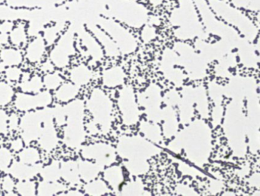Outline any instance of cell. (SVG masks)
Masks as SVG:
<instances>
[{
	"label": "cell",
	"instance_id": "cb8c5ba5",
	"mask_svg": "<svg viewBox=\"0 0 260 196\" xmlns=\"http://www.w3.org/2000/svg\"><path fill=\"white\" fill-rule=\"evenodd\" d=\"M22 74V70L17 67H9V68L6 69L5 70L7 80L9 82H13V83L19 81L21 79Z\"/></svg>",
	"mask_w": 260,
	"mask_h": 196
},
{
	"label": "cell",
	"instance_id": "484cf974",
	"mask_svg": "<svg viewBox=\"0 0 260 196\" xmlns=\"http://www.w3.org/2000/svg\"><path fill=\"white\" fill-rule=\"evenodd\" d=\"M8 115L5 111L0 109V134H7L8 133Z\"/></svg>",
	"mask_w": 260,
	"mask_h": 196
},
{
	"label": "cell",
	"instance_id": "30bf717a",
	"mask_svg": "<svg viewBox=\"0 0 260 196\" xmlns=\"http://www.w3.org/2000/svg\"><path fill=\"white\" fill-rule=\"evenodd\" d=\"M69 77L72 83L77 86H83L90 80L91 72L86 66L79 65L70 70Z\"/></svg>",
	"mask_w": 260,
	"mask_h": 196
},
{
	"label": "cell",
	"instance_id": "e0dca14e",
	"mask_svg": "<svg viewBox=\"0 0 260 196\" xmlns=\"http://www.w3.org/2000/svg\"><path fill=\"white\" fill-rule=\"evenodd\" d=\"M10 41L12 44L16 47H20L23 45L27 40L26 30H25V25L22 24H19L18 26L13 28L11 32L10 33Z\"/></svg>",
	"mask_w": 260,
	"mask_h": 196
},
{
	"label": "cell",
	"instance_id": "d6986e66",
	"mask_svg": "<svg viewBox=\"0 0 260 196\" xmlns=\"http://www.w3.org/2000/svg\"><path fill=\"white\" fill-rule=\"evenodd\" d=\"M17 194L22 196H34L37 194V185L31 180L20 181L16 185Z\"/></svg>",
	"mask_w": 260,
	"mask_h": 196
},
{
	"label": "cell",
	"instance_id": "ffe728a7",
	"mask_svg": "<svg viewBox=\"0 0 260 196\" xmlns=\"http://www.w3.org/2000/svg\"><path fill=\"white\" fill-rule=\"evenodd\" d=\"M43 84L47 90H56L64 82L62 76L58 73H47L42 79Z\"/></svg>",
	"mask_w": 260,
	"mask_h": 196
},
{
	"label": "cell",
	"instance_id": "e575fe53",
	"mask_svg": "<svg viewBox=\"0 0 260 196\" xmlns=\"http://www.w3.org/2000/svg\"><path fill=\"white\" fill-rule=\"evenodd\" d=\"M30 78H31L30 73L28 72H25V73H22V76H21V80L22 82L27 81L29 80Z\"/></svg>",
	"mask_w": 260,
	"mask_h": 196
},
{
	"label": "cell",
	"instance_id": "6da1fadb",
	"mask_svg": "<svg viewBox=\"0 0 260 196\" xmlns=\"http://www.w3.org/2000/svg\"><path fill=\"white\" fill-rule=\"evenodd\" d=\"M67 117L64 128L63 142L70 149H77L84 141V103L83 100H76L69 102L64 106Z\"/></svg>",
	"mask_w": 260,
	"mask_h": 196
},
{
	"label": "cell",
	"instance_id": "74e56055",
	"mask_svg": "<svg viewBox=\"0 0 260 196\" xmlns=\"http://www.w3.org/2000/svg\"><path fill=\"white\" fill-rule=\"evenodd\" d=\"M4 2V0H0V4H1V3H3Z\"/></svg>",
	"mask_w": 260,
	"mask_h": 196
},
{
	"label": "cell",
	"instance_id": "3957f363",
	"mask_svg": "<svg viewBox=\"0 0 260 196\" xmlns=\"http://www.w3.org/2000/svg\"><path fill=\"white\" fill-rule=\"evenodd\" d=\"M75 54L74 39L71 30L66 31L50 53V61L55 67L65 68L70 64V58Z\"/></svg>",
	"mask_w": 260,
	"mask_h": 196
},
{
	"label": "cell",
	"instance_id": "f1b7e54d",
	"mask_svg": "<svg viewBox=\"0 0 260 196\" xmlns=\"http://www.w3.org/2000/svg\"><path fill=\"white\" fill-rule=\"evenodd\" d=\"M14 28V24L10 20H5L0 24V33L10 34Z\"/></svg>",
	"mask_w": 260,
	"mask_h": 196
},
{
	"label": "cell",
	"instance_id": "7c38bea8",
	"mask_svg": "<svg viewBox=\"0 0 260 196\" xmlns=\"http://www.w3.org/2000/svg\"><path fill=\"white\" fill-rule=\"evenodd\" d=\"M67 191V186L58 182L42 181L38 184L37 194L39 196H51Z\"/></svg>",
	"mask_w": 260,
	"mask_h": 196
},
{
	"label": "cell",
	"instance_id": "8992f818",
	"mask_svg": "<svg viewBox=\"0 0 260 196\" xmlns=\"http://www.w3.org/2000/svg\"><path fill=\"white\" fill-rule=\"evenodd\" d=\"M42 164H26L21 161H14L10 165L8 172L10 176L19 181L31 180L38 176L42 168Z\"/></svg>",
	"mask_w": 260,
	"mask_h": 196
},
{
	"label": "cell",
	"instance_id": "f546056e",
	"mask_svg": "<svg viewBox=\"0 0 260 196\" xmlns=\"http://www.w3.org/2000/svg\"><path fill=\"white\" fill-rule=\"evenodd\" d=\"M24 143H24V140H22V137H17L10 143L12 151H14V152H19L23 149Z\"/></svg>",
	"mask_w": 260,
	"mask_h": 196
},
{
	"label": "cell",
	"instance_id": "277c9868",
	"mask_svg": "<svg viewBox=\"0 0 260 196\" xmlns=\"http://www.w3.org/2000/svg\"><path fill=\"white\" fill-rule=\"evenodd\" d=\"M53 102V96L49 91H43L34 95L26 92H18L14 106L20 112H30L41 108L48 107Z\"/></svg>",
	"mask_w": 260,
	"mask_h": 196
},
{
	"label": "cell",
	"instance_id": "ac0fdd59",
	"mask_svg": "<svg viewBox=\"0 0 260 196\" xmlns=\"http://www.w3.org/2000/svg\"><path fill=\"white\" fill-rule=\"evenodd\" d=\"M14 95V89L11 85L6 82H0V107L10 104Z\"/></svg>",
	"mask_w": 260,
	"mask_h": 196
},
{
	"label": "cell",
	"instance_id": "4fadbf2b",
	"mask_svg": "<svg viewBox=\"0 0 260 196\" xmlns=\"http://www.w3.org/2000/svg\"><path fill=\"white\" fill-rule=\"evenodd\" d=\"M43 180L47 182H58L61 179V163L53 161L48 165L43 167L40 171Z\"/></svg>",
	"mask_w": 260,
	"mask_h": 196
},
{
	"label": "cell",
	"instance_id": "1f68e13d",
	"mask_svg": "<svg viewBox=\"0 0 260 196\" xmlns=\"http://www.w3.org/2000/svg\"><path fill=\"white\" fill-rule=\"evenodd\" d=\"M41 69L44 73H52L55 70V65L52 64L51 61H47L42 64Z\"/></svg>",
	"mask_w": 260,
	"mask_h": 196
},
{
	"label": "cell",
	"instance_id": "603a6c76",
	"mask_svg": "<svg viewBox=\"0 0 260 196\" xmlns=\"http://www.w3.org/2000/svg\"><path fill=\"white\" fill-rule=\"evenodd\" d=\"M53 115L55 123L58 126H64L67 122V117H66L65 112H64V106L58 105L53 108Z\"/></svg>",
	"mask_w": 260,
	"mask_h": 196
},
{
	"label": "cell",
	"instance_id": "8fae6325",
	"mask_svg": "<svg viewBox=\"0 0 260 196\" xmlns=\"http://www.w3.org/2000/svg\"><path fill=\"white\" fill-rule=\"evenodd\" d=\"M0 60L6 67H17L23 61V56L20 51L9 47L0 52Z\"/></svg>",
	"mask_w": 260,
	"mask_h": 196
},
{
	"label": "cell",
	"instance_id": "9c48e42d",
	"mask_svg": "<svg viewBox=\"0 0 260 196\" xmlns=\"http://www.w3.org/2000/svg\"><path fill=\"white\" fill-rule=\"evenodd\" d=\"M80 92L78 86L71 83H65L61 84L57 89L55 97L57 100L61 103H67L74 100Z\"/></svg>",
	"mask_w": 260,
	"mask_h": 196
},
{
	"label": "cell",
	"instance_id": "9a60e30c",
	"mask_svg": "<svg viewBox=\"0 0 260 196\" xmlns=\"http://www.w3.org/2000/svg\"><path fill=\"white\" fill-rule=\"evenodd\" d=\"M19 161L26 164H36L39 162L41 160V154L37 148L33 146L23 148L22 151H19Z\"/></svg>",
	"mask_w": 260,
	"mask_h": 196
},
{
	"label": "cell",
	"instance_id": "d6a6232c",
	"mask_svg": "<svg viewBox=\"0 0 260 196\" xmlns=\"http://www.w3.org/2000/svg\"><path fill=\"white\" fill-rule=\"evenodd\" d=\"M58 195H83V193L81 191H78V190L72 189L69 190V191H65L64 192L60 193Z\"/></svg>",
	"mask_w": 260,
	"mask_h": 196
},
{
	"label": "cell",
	"instance_id": "4316f807",
	"mask_svg": "<svg viewBox=\"0 0 260 196\" xmlns=\"http://www.w3.org/2000/svg\"><path fill=\"white\" fill-rule=\"evenodd\" d=\"M1 185H2L3 189L7 193L12 192L16 187L14 180L10 176H6L3 178L2 181H1Z\"/></svg>",
	"mask_w": 260,
	"mask_h": 196
},
{
	"label": "cell",
	"instance_id": "5b68a950",
	"mask_svg": "<svg viewBox=\"0 0 260 196\" xmlns=\"http://www.w3.org/2000/svg\"><path fill=\"white\" fill-rule=\"evenodd\" d=\"M38 144L46 152L56 149L59 142L54 120L53 108H44V125L38 139Z\"/></svg>",
	"mask_w": 260,
	"mask_h": 196
},
{
	"label": "cell",
	"instance_id": "44dd1931",
	"mask_svg": "<svg viewBox=\"0 0 260 196\" xmlns=\"http://www.w3.org/2000/svg\"><path fill=\"white\" fill-rule=\"evenodd\" d=\"M65 24L61 22L54 26L48 27L44 31V40L46 44L52 45L56 41L60 32L64 29Z\"/></svg>",
	"mask_w": 260,
	"mask_h": 196
},
{
	"label": "cell",
	"instance_id": "83f0119b",
	"mask_svg": "<svg viewBox=\"0 0 260 196\" xmlns=\"http://www.w3.org/2000/svg\"><path fill=\"white\" fill-rule=\"evenodd\" d=\"M19 115L16 113H12L8 118V128L10 131H16L19 128Z\"/></svg>",
	"mask_w": 260,
	"mask_h": 196
},
{
	"label": "cell",
	"instance_id": "d590c367",
	"mask_svg": "<svg viewBox=\"0 0 260 196\" xmlns=\"http://www.w3.org/2000/svg\"><path fill=\"white\" fill-rule=\"evenodd\" d=\"M6 70V65L4 64H3L2 62H0V73H3V72H5Z\"/></svg>",
	"mask_w": 260,
	"mask_h": 196
},
{
	"label": "cell",
	"instance_id": "8d00e7d4",
	"mask_svg": "<svg viewBox=\"0 0 260 196\" xmlns=\"http://www.w3.org/2000/svg\"><path fill=\"white\" fill-rule=\"evenodd\" d=\"M3 143H4V141H3L2 139L0 138V146H3Z\"/></svg>",
	"mask_w": 260,
	"mask_h": 196
},
{
	"label": "cell",
	"instance_id": "d4e9b609",
	"mask_svg": "<svg viewBox=\"0 0 260 196\" xmlns=\"http://www.w3.org/2000/svg\"><path fill=\"white\" fill-rule=\"evenodd\" d=\"M103 185L101 182H90L85 185L84 189L88 194H98L102 191Z\"/></svg>",
	"mask_w": 260,
	"mask_h": 196
},
{
	"label": "cell",
	"instance_id": "ba28073f",
	"mask_svg": "<svg viewBox=\"0 0 260 196\" xmlns=\"http://www.w3.org/2000/svg\"><path fill=\"white\" fill-rule=\"evenodd\" d=\"M61 177L72 185H78L80 177L77 161H67L61 164Z\"/></svg>",
	"mask_w": 260,
	"mask_h": 196
},
{
	"label": "cell",
	"instance_id": "7402d4cb",
	"mask_svg": "<svg viewBox=\"0 0 260 196\" xmlns=\"http://www.w3.org/2000/svg\"><path fill=\"white\" fill-rule=\"evenodd\" d=\"M13 160L11 151L8 148L0 146V171H8Z\"/></svg>",
	"mask_w": 260,
	"mask_h": 196
},
{
	"label": "cell",
	"instance_id": "5bb4252c",
	"mask_svg": "<svg viewBox=\"0 0 260 196\" xmlns=\"http://www.w3.org/2000/svg\"><path fill=\"white\" fill-rule=\"evenodd\" d=\"M19 89L22 92L26 93H38L41 92L44 87L42 78L38 75L33 76L29 80L25 82H21L19 84Z\"/></svg>",
	"mask_w": 260,
	"mask_h": 196
},
{
	"label": "cell",
	"instance_id": "7a4b0ae2",
	"mask_svg": "<svg viewBox=\"0 0 260 196\" xmlns=\"http://www.w3.org/2000/svg\"><path fill=\"white\" fill-rule=\"evenodd\" d=\"M44 125V109L27 112L19 121V128L25 144L38 140Z\"/></svg>",
	"mask_w": 260,
	"mask_h": 196
},
{
	"label": "cell",
	"instance_id": "52a82bcc",
	"mask_svg": "<svg viewBox=\"0 0 260 196\" xmlns=\"http://www.w3.org/2000/svg\"><path fill=\"white\" fill-rule=\"evenodd\" d=\"M45 50L46 43L44 37L37 36L27 46L25 58L31 64L40 62L43 59Z\"/></svg>",
	"mask_w": 260,
	"mask_h": 196
},
{
	"label": "cell",
	"instance_id": "836d02e7",
	"mask_svg": "<svg viewBox=\"0 0 260 196\" xmlns=\"http://www.w3.org/2000/svg\"><path fill=\"white\" fill-rule=\"evenodd\" d=\"M10 37L8 34H4V33H0V45H6L8 44Z\"/></svg>",
	"mask_w": 260,
	"mask_h": 196
},
{
	"label": "cell",
	"instance_id": "4dcf8cb0",
	"mask_svg": "<svg viewBox=\"0 0 260 196\" xmlns=\"http://www.w3.org/2000/svg\"><path fill=\"white\" fill-rule=\"evenodd\" d=\"M14 16V10L7 7H0V20L13 18Z\"/></svg>",
	"mask_w": 260,
	"mask_h": 196
},
{
	"label": "cell",
	"instance_id": "2e32d148",
	"mask_svg": "<svg viewBox=\"0 0 260 196\" xmlns=\"http://www.w3.org/2000/svg\"><path fill=\"white\" fill-rule=\"evenodd\" d=\"M77 163H78L79 174L83 181L88 182L95 178L98 171L94 164L83 161H77Z\"/></svg>",
	"mask_w": 260,
	"mask_h": 196
}]
</instances>
